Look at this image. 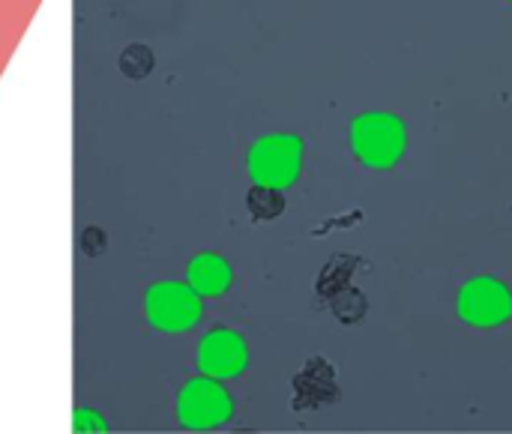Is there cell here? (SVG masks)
<instances>
[{
  "label": "cell",
  "mask_w": 512,
  "mask_h": 434,
  "mask_svg": "<svg viewBox=\"0 0 512 434\" xmlns=\"http://www.w3.org/2000/svg\"><path fill=\"white\" fill-rule=\"evenodd\" d=\"M351 147L360 162L390 168L405 150V129L390 114H360L351 123Z\"/></svg>",
  "instance_id": "cell-1"
},
{
  "label": "cell",
  "mask_w": 512,
  "mask_h": 434,
  "mask_svg": "<svg viewBox=\"0 0 512 434\" xmlns=\"http://www.w3.org/2000/svg\"><path fill=\"white\" fill-rule=\"evenodd\" d=\"M300 171V141L288 135L261 138L249 150V174L264 186H288Z\"/></svg>",
  "instance_id": "cell-2"
},
{
  "label": "cell",
  "mask_w": 512,
  "mask_h": 434,
  "mask_svg": "<svg viewBox=\"0 0 512 434\" xmlns=\"http://www.w3.org/2000/svg\"><path fill=\"white\" fill-rule=\"evenodd\" d=\"M147 321L162 330V333H180V330H189L198 315H201V306H198V297L192 288H183V285H174V282H162V285H153L147 291Z\"/></svg>",
  "instance_id": "cell-3"
},
{
  "label": "cell",
  "mask_w": 512,
  "mask_h": 434,
  "mask_svg": "<svg viewBox=\"0 0 512 434\" xmlns=\"http://www.w3.org/2000/svg\"><path fill=\"white\" fill-rule=\"evenodd\" d=\"M459 315L474 327H498L512 315L510 291L495 279H474L459 294Z\"/></svg>",
  "instance_id": "cell-4"
},
{
  "label": "cell",
  "mask_w": 512,
  "mask_h": 434,
  "mask_svg": "<svg viewBox=\"0 0 512 434\" xmlns=\"http://www.w3.org/2000/svg\"><path fill=\"white\" fill-rule=\"evenodd\" d=\"M177 414L180 423L186 429H210L228 420L231 414V402L225 396V390L213 381H192L183 387L180 402H177Z\"/></svg>",
  "instance_id": "cell-5"
},
{
  "label": "cell",
  "mask_w": 512,
  "mask_h": 434,
  "mask_svg": "<svg viewBox=\"0 0 512 434\" xmlns=\"http://www.w3.org/2000/svg\"><path fill=\"white\" fill-rule=\"evenodd\" d=\"M198 366L210 378H231L246 366V345L240 336L228 330L207 333V339L198 348Z\"/></svg>",
  "instance_id": "cell-6"
},
{
  "label": "cell",
  "mask_w": 512,
  "mask_h": 434,
  "mask_svg": "<svg viewBox=\"0 0 512 434\" xmlns=\"http://www.w3.org/2000/svg\"><path fill=\"white\" fill-rule=\"evenodd\" d=\"M228 282H231V270L216 255H198L189 264V285H192L195 294L216 297V294H222L228 288Z\"/></svg>",
  "instance_id": "cell-7"
},
{
  "label": "cell",
  "mask_w": 512,
  "mask_h": 434,
  "mask_svg": "<svg viewBox=\"0 0 512 434\" xmlns=\"http://www.w3.org/2000/svg\"><path fill=\"white\" fill-rule=\"evenodd\" d=\"M246 204H249V213H252L255 219H264V222L282 216V210H285L282 192H279L276 186H264V183H255V186L249 189Z\"/></svg>",
  "instance_id": "cell-8"
},
{
  "label": "cell",
  "mask_w": 512,
  "mask_h": 434,
  "mask_svg": "<svg viewBox=\"0 0 512 434\" xmlns=\"http://www.w3.org/2000/svg\"><path fill=\"white\" fill-rule=\"evenodd\" d=\"M351 273H354V258H333V261L327 264V270L321 273V279H318V291H321L324 297L339 294L342 288H348Z\"/></svg>",
  "instance_id": "cell-9"
},
{
  "label": "cell",
  "mask_w": 512,
  "mask_h": 434,
  "mask_svg": "<svg viewBox=\"0 0 512 434\" xmlns=\"http://www.w3.org/2000/svg\"><path fill=\"white\" fill-rule=\"evenodd\" d=\"M366 309H369V306H366V297H363L360 291H354V288H342L339 294H333V312H336V318L345 321V324L363 321Z\"/></svg>",
  "instance_id": "cell-10"
},
{
  "label": "cell",
  "mask_w": 512,
  "mask_h": 434,
  "mask_svg": "<svg viewBox=\"0 0 512 434\" xmlns=\"http://www.w3.org/2000/svg\"><path fill=\"white\" fill-rule=\"evenodd\" d=\"M120 69H123L129 78H144V75L153 69V54H150V48H144V45H129V48L120 54Z\"/></svg>",
  "instance_id": "cell-11"
},
{
  "label": "cell",
  "mask_w": 512,
  "mask_h": 434,
  "mask_svg": "<svg viewBox=\"0 0 512 434\" xmlns=\"http://www.w3.org/2000/svg\"><path fill=\"white\" fill-rule=\"evenodd\" d=\"M81 249H84V255H102V249H105V234L99 231V228H87L84 234H81Z\"/></svg>",
  "instance_id": "cell-12"
}]
</instances>
